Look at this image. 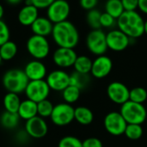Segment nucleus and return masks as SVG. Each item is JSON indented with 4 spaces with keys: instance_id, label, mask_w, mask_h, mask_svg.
I'll list each match as a JSON object with an SVG mask.
<instances>
[{
    "instance_id": "nucleus-17",
    "label": "nucleus",
    "mask_w": 147,
    "mask_h": 147,
    "mask_svg": "<svg viewBox=\"0 0 147 147\" xmlns=\"http://www.w3.org/2000/svg\"><path fill=\"white\" fill-rule=\"evenodd\" d=\"M29 81L43 80L47 76V69L46 65L38 59H33L28 62L23 69Z\"/></svg>"
},
{
    "instance_id": "nucleus-3",
    "label": "nucleus",
    "mask_w": 147,
    "mask_h": 147,
    "mask_svg": "<svg viewBox=\"0 0 147 147\" xmlns=\"http://www.w3.org/2000/svg\"><path fill=\"white\" fill-rule=\"evenodd\" d=\"M29 80L23 70L14 68L4 72L2 78V84L7 92L18 95L24 93Z\"/></svg>"
},
{
    "instance_id": "nucleus-34",
    "label": "nucleus",
    "mask_w": 147,
    "mask_h": 147,
    "mask_svg": "<svg viewBox=\"0 0 147 147\" xmlns=\"http://www.w3.org/2000/svg\"><path fill=\"white\" fill-rule=\"evenodd\" d=\"M100 24L101 28H112L115 25H117V20L110 16L109 14L104 12L102 13L101 18H100Z\"/></svg>"
},
{
    "instance_id": "nucleus-2",
    "label": "nucleus",
    "mask_w": 147,
    "mask_h": 147,
    "mask_svg": "<svg viewBox=\"0 0 147 147\" xmlns=\"http://www.w3.org/2000/svg\"><path fill=\"white\" fill-rule=\"evenodd\" d=\"M118 28L129 38L135 40L145 34V20L138 11H124L117 19Z\"/></svg>"
},
{
    "instance_id": "nucleus-23",
    "label": "nucleus",
    "mask_w": 147,
    "mask_h": 147,
    "mask_svg": "<svg viewBox=\"0 0 147 147\" xmlns=\"http://www.w3.org/2000/svg\"><path fill=\"white\" fill-rule=\"evenodd\" d=\"M21 102L22 100L20 98V95L12 92H7L3 99L4 110L11 113H17Z\"/></svg>"
},
{
    "instance_id": "nucleus-42",
    "label": "nucleus",
    "mask_w": 147,
    "mask_h": 147,
    "mask_svg": "<svg viewBox=\"0 0 147 147\" xmlns=\"http://www.w3.org/2000/svg\"><path fill=\"white\" fill-rule=\"evenodd\" d=\"M5 2L11 6H16V5H19L20 3H22L23 2V0H5Z\"/></svg>"
},
{
    "instance_id": "nucleus-11",
    "label": "nucleus",
    "mask_w": 147,
    "mask_h": 147,
    "mask_svg": "<svg viewBox=\"0 0 147 147\" xmlns=\"http://www.w3.org/2000/svg\"><path fill=\"white\" fill-rule=\"evenodd\" d=\"M106 40L109 49L114 52H122L129 47L133 39L129 38L119 28H114L106 34Z\"/></svg>"
},
{
    "instance_id": "nucleus-46",
    "label": "nucleus",
    "mask_w": 147,
    "mask_h": 147,
    "mask_svg": "<svg viewBox=\"0 0 147 147\" xmlns=\"http://www.w3.org/2000/svg\"><path fill=\"white\" fill-rule=\"evenodd\" d=\"M146 127H147V120H146Z\"/></svg>"
},
{
    "instance_id": "nucleus-44",
    "label": "nucleus",
    "mask_w": 147,
    "mask_h": 147,
    "mask_svg": "<svg viewBox=\"0 0 147 147\" xmlns=\"http://www.w3.org/2000/svg\"><path fill=\"white\" fill-rule=\"evenodd\" d=\"M145 34L147 35V19L145 20Z\"/></svg>"
},
{
    "instance_id": "nucleus-25",
    "label": "nucleus",
    "mask_w": 147,
    "mask_h": 147,
    "mask_svg": "<svg viewBox=\"0 0 147 147\" xmlns=\"http://www.w3.org/2000/svg\"><path fill=\"white\" fill-rule=\"evenodd\" d=\"M92 62L93 61L90 57L86 55H79L73 65L74 71L82 74H90L92 68Z\"/></svg>"
},
{
    "instance_id": "nucleus-1",
    "label": "nucleus",
    "mask_w": 147,
    "mask_h": 147,
    "mask_svg": "<svg viewBox=\"0 0 147 147\" xmlns=\"http://www.w3.org/2000/svg\"><path fill=\"white\" fill-rule=\"evenodd\" d=\"M52 37L59 47L72 49L78 45L80 40L77 27L68 20L54 24Z\"/></svg>"
},
{
    "instance_id": "nucleus-28",
    "label": "nucleus",
    "mask_w": 147,
    "mask_h": 147,
    "mask_svg": "<svg viewBox=\"0 0 147 147\" xmlns=\"http://www.w3.org/2000/svg\"><path fill=\"white\" fill-rule=\"evenodd\" d=\"M61 95H62L64 102L72 105L73 103L78 101L80 95H81V90H79L78 88L75 86L69 85L61 92Z\"/></svg>"
},
{
    "instance_id": "nucleus-10",
    "label": "nucleus",
    "mask_w": 147,
    "mask_h": 147,
    "mask_svg": "<svg viewBox=\"0 0 147 147\" xmlns=\"http://www.w3.org/2000/svg\"><path fill=\"white\" fill-rule=\"evenodd\" d=\"M70 13L71 6L66 0H55L47 9V17L53 24L66 21Z\"/></svg>"
},
{
    "instance_id": "nucleus-41",
    "label": "nucleus",
    "mask_w": 147,
    "mask_h": 147,
    "mask_svg": "<svg viewBox=\"0 0 147 147\" xmlns=\"http://www.w3.org/2000/svg\"><path fill=\"white\" fill-rule=\"evenodd\" d=\"M138 9L144 15H147V0H139Z\"/></svg>"
},
{
    "instance_id": "nucleus-40",
    "label": "nucleus",
    "mask_w": 147,
    "mask_h": 147,
    "mask_svg": "<svg viewBox=\"0 0 147 147\" xmlns=\"http://www.w3.org/2000/svg\"><path fill=\"white\" fill-rule=\"evenodd\" d=\"M99 0H79V4L82 9L85 10H91L96 9Z\"/></svg>"
},
{
    "instance_id": "nucleus-21",
    "label": "nucleus",
    "mask_w": 147,
    "mask_h": 147,
    "mask_svg": "<svg viewBox=\"0 0 147 147\" xmlns=\"http://www.w3.org/2000/svg\"><path fill=\"white\" fill-rule=\"evenodd\" d=\"M74 121L83 126H88L94 121V114L92 110L85 106H78L75 108Z\"/></svg>"
},
{
    "instance_id": "nucleus-6",
    "label": "nucleus",
    "mask_w": 147,
    "mask_h": 147,
    "mask_svg": "<svg viewBox=\"0 0 147 147\" xmlns=\"http://www.w3.org/2000/svg\"><path fill=\"white\" fill-rule=\"evenodd\" d=\"M75 108L66 102H59L53 107L50 116L51 121L57 127H65L74 121Z\"/></svg>"
},
{
    "instance_id": "nucleus-43",
    "label": "nucleus",
    "mask_w": 147,
    "mask_h": 147,
    "mask_svg": "<svg viewBox=\"0 0 147 147\" xmlns=\"http://www.w3.org/2000/svg\"><path fill=\"white\" fill-rule=\"evenodd\" d=\"M3 14H4V9H3V6L0 3V20H2Z\"/></svg>"
},
{
    "instance_id": "nucleus-8",
    "label": "nucleus",
    "mask_w": 147,
    "mask_h": 147,
    "mask_svg": "<svg viewBox=\"0 0 147 147\" xmlns=\"http://www.w3.org/2000/svg\"><path fill=\"white\" fill-rule=\"evenodd\" d=\"M50 93L51 89L45 79L29 81L24 91L27 99H29L36 103L48 99Z\"/></svg>"
},
{
    "instance_id": "nucleus-15",
    "label": "nucleus",
    "mask_w": 147,
    "mask_h": 147,
    "mask_svg": "<svg viewBox=\"0 0 147 147\" xmlns=\"http://www.w3.org/2000/svg\"><path fill=\"white\" fill-rule=\"evenodd\" d=\"M78 56L72 48L58 47L53 53V61L60 69H66L73 66Z\"/></svg>"
},
{
    "instance_id": "nucleus-5",
    "label": "nucleus",
    "mask_w": 147,
    "mask_h": 147,
    "mask_svg": "<svg viewBox=\"0 0 147 147\" xmlns=\"http://www.w3.org/2000/svg\"><path fill=\"white\" fill-rule=\"evenodd\" d=\"M26 49L34 59L42 60L49 55L51 47L47 37L33 34L26 42Z\"/></svg>"
},
{
    "instance_id": "nucleus-13",
    "label": "nucleus",
    "mask_w": 147,
    "mask_h": 147,
    "mask_svg": "<svg viewBox=\"0 0 147 147\" xmlns=\"http://www.w3.org/2000/svg\"><path fill=\"white\" fill-rule=\"evenodd\" d=\"M130 90L121 82L115 81L110 83L107 87V96L109 99L118 105H122L129 101Z\"/></svg>"
},
{
    "instance_id": "nucleus-26",
    "label": "nucleus",
    "mask_w": 147,
    "mask_h": 147,
    "mask_svg": "<svg viewBox=\"0 0 147 147\" xmlns=\"http://www.w3.org/2000/svg\"><path fill=\"white\" fill-rule=\"evenodd\" d=\"M90 82V74H82L77 71H73L70 74V85L75 86L79 90H84Z\"/></svg>"
},
{
    "instance_id": "nucleus-29",
    "label": "nucleus",
    "mask_w": 147,
    "mask_h": 147,
    "mask_svg": "<svg viewBox=\"0 0 147 147\" xmlns=\"http://www.w3.org/2000/svg\"><path fill=\"white\" fill-rule=\"evenodd\" d=\"M144 134V129L139 124H127L124 135L130 140H138Z\"/></svg>"
},
{
    "instance_id": "nucleus-31",
    "label": "nucleus",
    "mask_w": 147,
    "mask_h": 147,
    "mask_svg": "<svg viewBox=\"0 0 147 147\" xmlns=\"http://www.w3.org/2000/svg\"><path fill=\"white\" fill-rule=\"evenodd\" d=\"M129 100L143 104L147 100V90L144 87H134V89L130 90Z\"/></svg>"
},
{
    "instance_id": "nucleus-20",
    "label": "nucleus",
    "mask_w": 147,
    "mask_h": 147,
    "mask_svg": "<svg viewBox=\"0 0 147 147\" xmlns=\"http://www.w3.org/2000/svg\"><path fill=\"white\" fill-rule=\"evenodd\" d=\"M17 114L20 119L25 121L37 116V103L29 99L22 100L21 102Z\"/></svg>"
},
{
    "instance_id": "nucleus-36",
    "label": "nucleus",
    "mask_w": 147,
    "mask_h": 147,
    "mask_svg": "<svg viewBox=\"0 0 147 147\" xmlns=\"http://www.w3.org/2000/svg\"><path fill=\"white\" fill-rule=\"evenodd\" d=\"M55 0H25V4L27 5H34L38 9H47Z\"/></svg>"
},
{
    "instance_id": "nucleus-39",
    "label": "nucleus",
    "mask_w": 147,
    "mask_h": 147,
    "mask_svg": "<svg viewBox=\"0 0 147 147\" xmlns=\"http://www.w3.org/2000/svg\"><path fill=\"white\" fill-rule=\"evenodd\" d=\"M125 11H134L139 7V0H121Z\"/></svg>"
},
{
    "instance_id": "nucleus-4",
    "label": "nucleus",
    "mask_w": 147,
    "mask_h": 147,
    "mask_svg": "<svg viewBox=\"0 0 147 147\" xmlns=\"http://www.w3.org/2000/svg\"><path fill=\"white\" fill-rule=\"evenodd\" d=\"M127 124L142 125L147 120V109L144 104L127 101L121 105L119 111Z\"/></svg>"
},
{
    "instance_id": "nucleus-16",
    "label": "nucleus",
    "mask_w": 147,
    "mask_h": 147,
    "mask_svg": "<svg viewBox=\"0 0 147 147\" xmlns=\"http://www.w3.org/2000/svg\"><path fill=\"white\" fill-rule=\"evenodd\" d=\"M113 69V61L107 55L97 56L92 62L90 74L93 78L102 79L108 77Z\"/></svg>"
},
{
    "instance_id": "nucleus-37",
    "label": "nucleus",
    "mask_w": 147,
    "mask_h": 147,
    "mask_svg": "<svg viewBox=\"0 0 147 147\" xmlns=\"http://www.w3.org/2000/svg\"><path fill=\"white\" fill-rule=\"evenodd\" d=\"M83 147H103V144L100 139L90 137L83 141Z\"/></svg>"
},
{
    "instance_id": "nucleus-32",
    "label": "nucleus",
    "mask_w": 147,
    "mask_h": 147,
    "mask_svg": "<svg viewBox=\"0 0 147 147\" xmlns=\"http://www.w3.org/2000/svg\"><path fill=\"white\" fill-rule=\"evenodd\" d=\"M101 15H102V12H100L96 9H94L88 11V13L86 15V21H87L88 25L92 29L101 28V24H100Z\"/></svg>"
},
{
    "instance_id": "nucleus-12",
    "label": "nucleus",
    "mask_w": 147,
    "mask_h": 147,
    "mask_svg": "<svg viewBox=\"0 0 147 147\" xmlns=\"http://www.w3.org/2000/svg\"><path fill=\"white\" fill-rule=\"evenodd\" d=\"M45 80L51 90L62 92L70 85V74L63 69H57L47 73Z\"/></svg>"
},
{
    "instance_id": "nucleus-45",
    "label": "nucleus",
    "mask_w": 147,
    "mask_h": 147,
    "mask_svg": "<svg viewBox=\"0 0 147 147\" xmlns=\"http://www.w3.org/2000/svg\"><path fill=\"white\" fill-rule=\"evenodd\" d=\"M2 62H3V59H2V58H1V56H0V65H1V64H2Z\"/></svg>"
},
{
    "instance_id": "nucleus-9",
    "label": "nucleus",
    "mask_w": 147,
    "mask_h": 147,
    "mask_svg": "<svg viewBox=\"0 0 147 147\" xmlns=\"http://www.w3.org/2000/svg\"><path fill=\"white\" fill-rule=\"evenodd\" d=\"M103 126L110 135L121 136L124 134L127 123L120 112L112 111L105 115Z\"/></svg>"
},
{
    "instance_id": "nucleus-33",
    "label": "nucleus",
    "mask_w": 147,
    "mask_h": 147,
    "mask_svg": "<svg viewBox=\"0 0 147 147\" xmlns=\"http://www.w3.org/2000/svg\"><path fill=\"white\" fill-rule=\"evenodd\" d=\"M58 147H83V141L75 136L67 135L59 140Z\"/></svg>"
},
{
    "instance_id": "nucleus-14",
    "label": "nucleus",
    "mask_w": 147,
    "mask_h": 147,
    "mask_svg": "<svg viewBox=\"0 0 147 147\" xmlns=\"http://www.w3.org/2000/svg\"><path fill=\"white\" fill-rule=\"evenodd\" d=\"M24 129L31 139L44 138L48 133V124L46 120L39 115L25 121Z\"/></svg>"
},
{
    "instance_id": "nucleus-22",
    "label": "nucleus",
    "mask_w": 147,
    "mask_h": 147,
    "mask_svg": "<svg viewBox=\"0 0 147 147\" xmlns=\"http://www.w3.org/2000/svg\"><path fill=\"white\" fill-rule=\"evenodd\" d=\"M20 117L17 113L3 111L0 115V125L6 130H14L20 124Z\"/></svg>"
},
{
    "instance_id": "nucleus-18",
    "label": "nucleus",
    "mask_w": 147,
    "mask_h": 147,
    "mask_svg": "<svg viewBox=\"0 0 147 147\" xmlns=\"http://www.w3.org/2000/svg\"><path fill=\"white\" fill-rule=\"evenodd\" d=\"M38 17L39 9L32 4H25L21 8L17 15V20L19 23L24 27H30Z\"/></svg>"
},
{
    "instance_id": "nucleus-24",
    "label": "nucleus",
    "mask_w": 147,
    "mask_h": 147,
    "mask_svg": "<svg viewBox=\"0 0 147 147\" xmlns=\"http://www.w3.org/2000/svg\"><path fill=\"white\" fill-rule=\"evenodd\" d=\"M17 52V45L10 40L0 46V56L3 61H9L13 59L16 56Z\"/></svg>"
},
{
    "instance_id": "nucleus-30",
    "label": "nucleus",
    "mask_w": 147,
    "mask_h": 147,
    "mask_svg": "<svg viewBox=\"0 0 147 147\" xmlns=\"http://www.w3.org/2000/svg\"><path fill=\"white\" fill-rule=\"evenodd\" d=\"M53 107L54 105L50 100L48 99L43 100L37 103V114L39 116L44 119L50 118L53 110Z\"/></svg>"
},
{
    "instance_id": "nucleus-38",
    "label": "nucleus",
    "mask_w": 147,
    "mask_h": 147,
    "mask_svg": "<svg viewBox=\"0 0 147 147\" xmlns=\"http://www.w3.org/2000/svg\"><path fill=\"white\" fill-rule=\"evenodd\" d=\"M29 139H31L29 137V135L27 134V132L25 131V129L20 130L16 133V136H15V140L16 143L20 144V145H24L26 143L28 142Z\"/></svg>"
},
{
    "instance_id": "nucleus-35",
    "label": "nucleus",
    "mask_w": 147,
    "mask_h": 147,
    "mask_svg": "<svg viewBox=\"0 0 147 147\" xmlns=\"http://www.w3.org/2000/svg\"><path fill=\"white\" fill-rule=\"evenodd\" d=\"M10 37V31L9 26L5 22L0 20V46L9 40Z\"/></svg>"
},
{
    "instance_id": "nucleus-7",
    "label": "nucleus",
    "mask_w": 147,
    "mask_h": 147,
    "mask_svg": "<svg viewBox=\"0 0 147 147\" xmlns=\"http://www.w3.org/2000/svg\"><path fill=\"white\" fill-rule=\"evenodd\" d=\"M86 47L88 50L94 55H104L109 50L106 34L101 28L92 29L86 37Z\"/></svg>"
},
{
    "instance_id": "nucleus-27",
    "label": "nucleus",
    "mask_w": 147,
    "mask_h": 147,
    "mask_svg": "<svg viewBox=\"0 0 147 147\" xmlns=\"http://www.w3.org/2000/svg\"><path fill=\"white\" fill-rule=\"evenodd\" d=\"M105 12L115 17L116 20L124 13L121 0H107L104 5Z\"/></svg>"
},
{
    "instance_id": "nucleus-19",
    "label": "nucleus",
    "mask_w": 147,
    "mask_h": 147,
    "mask_svg": "<svg viewBox=\"0 0 147 147\" xmlns=\"http://www.w3.org/2000/svg\"><path fill=\"white\" fill-rule=\"evenodd\" d=\"M54 24L47 16H39L30 26L33 34L47 37L52 35Z\"/></svg>"
}]
</instances>
